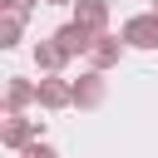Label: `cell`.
<instances>
[{"instance_id": "obj_1", "label": "cell", "mask_w": 158, "mask_h": 158, "mask_svg": "<svg viewBox=\"0 0 158 158\" xmlns=\"http://www.w3.org/2000/svg\"><path fill=\"white\" fill-rule=\"evenodd\" d=\"M49 40H54V49H59V54H64V59H74V54H89V49H94V40H99V35H89V30H84V25H74V20H69V25H59V30H54V35H49Z\"/></svg>"}, {"instance_id": "obj_2", "label": "cell", "mask_w": 158, "mask_h": 158, "mask_svg": "<svg viewBox=\"0 0 158 158\" xmlns=\"http://www.w3.org/2000/svg\"><path fill=\"white\" fill-rule=\"evenodd\" d=\"M0 143L25 153L30 143H40V118H20V114H10V118L0 123Z\"/></svg>"}, {"instance_id": "obj_3", "label": "cell", "mask_w": 158, "mask_h": 158, "mask_svg": "<svg viewBox=\"0 0 158 158\" xmlns=\"http://www.w3.org/2000/svg\"><path fill=\"white\" fill-rule=\"evenodd\" d=\"M123 44H133V49H158V15L148 10V15H133V20H123V35H118Z\"/></svg>"}, {"instance_id": "obj_4", "label": "cell", "mask_w": 158, "mask_h": 158, "mask_svg": "<svg viewBox=\"0 0 158 158\" xmlns=\"http://www.w3.org/2000/svg\"><path fill=\"white\" fill-rule=\"evenodd\" d=\"M74 25H84L89 35H109V5L104 0H74Z\"/></svg>"}, {"instance_id": "obj_5", "label": "cell", "mask_w": 158, "mask_h": 158, "mask_svg": "<svg viewBox=\"0 0 158 158\" xmlns=\"http://www.w3.org/2000/svg\"><path fill=\"white\" fill-rule=\"evenodd\" d=\"M69 104H74V84L69 79H59V74L54 79H40V109L54 114V109H69Z\"/></svg>"}, {"instance_id": "obj_6", "label": "cell", "mask_w": 158, "mask_h": 158, "mask_svg": "<svg viewBox=\"0 0 158 158\" xmlns=\"http://www.w3.org/2000/svg\"><path fill=\"white\" fill-rule=\"evenodd\" d=\"M74 104H79V109H99V104H104V74H99V69H89V74L74 79Z\"/></svg>"}, {"instance_id": "obj_7", "label": "cell", "mask_w": 158, "mask_h": 158, "mask_svg": "<svg viewBox=\"0 0 158 158\" xmlns=\"http://www.w3.org/2000/svg\"><path fill=\"white\" fill-rule=\"evenodd\" d=\"M118 54H123V40H114V35H99L94 40V49H89V59H94V69L104 74L109 64H118Z\"/></svg>"}, {"instance_id": "obj_8", "label": "cell", "mask_w": 158, "mask_h": 158, "mask_svg": "<svg viewBox=\"0 0 158 158\" xmlns=\"http://www.w3.org/2000/svg\"><path fill=\"white\" fill-rule=\"evenodd\" d=\"M5 104H10V114H20L25 104H40V84H30V79H10V84H5Z\"/></svg>"}, {"instance_id": "obj_9", "label": "cell", "mask_w": 158, "mask_h": 158, "mask_svg": "<svg viewBox=\"0 0 158 158\" xmlns=\"http://www.w3.org/2000/svg\"><path fill=\"white\" fill-rule=\"evenodd\" d=\"M59 64H64V54L54 49V40H40V44H35V69H44V74L54 79V69H59Z\"/></svg>"}, {"instance_id": "obj_10", "label": "cell", "mask_w": 158, "mask_h": 158, "mask_svg": "<svg viewBox=\"0 0 158 158\" xmlns=\"http://www.w3.org/2000/svg\"><path fill=\"white\" fill-rule=\"evenodd\" d=\"M20 35H25V20H20V15H0V44H5V49H15V44H20Z\"/></svg>"}, {"instance_id": "obj_11", "label": "cell", "mask_w": 158, "mask_h": 158, "mask_svg": "<svg viewBox=\"0 0 158 158\" xmlns=\"http://www.w3.org/2000/svg\"><path fill=\"white\" fill-rule=\"evenodd\" d=\"M0 5H5V15H20V20H25V15H30L40 0H0Z\"/></svg>"}, {"instance_id": "obj_12", "label": "cell", "mask_w": 158, "mask_h": 158, "mask_svg": "<svg viewBox=\"0 0 158 158\" xmlns=\"http://www.w3.org/2000/svg\"><path fill=\"white\" fill-rule=\"evenodd\" d=\"M20 158H59V153H54V148H49V143H30V148H25V153H20Z\"/></svg>"}, {"instance_id": "obj_13", "label": "cell", "mask_w": 158, "mask_h": 158, "mask_svg": "<svg viewBox=\"0 0 158 158\" xmlns=\"http://www.w3.org/2000/svg\"><path fill=\"white\" fill-rule=\"evenodd\" d=\"M44 5H74V0H44Z\"/></svg>"}, {"instance_id": "obj_14", "label": "cell", "mask_w": 158, "mask_h": 158, "mask_svg": "<svg viewBox=\"0 0 158 158\" xmlns=\"http://www.w3.org/2000/svg\"><path fill=\"white\" fill-rule=\"evenodd\" d=\"M153 15H158V0H153Z\"/></svg>"}]
</instances>
